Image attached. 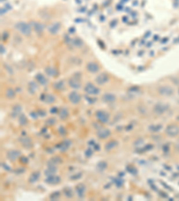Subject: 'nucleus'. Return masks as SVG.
Returning a JSON list of instances; mask_svg holds the SVG:
<instances>
[{"mask_svg": "<svg viewBox=\"0 0 179 201\" xmlns=\"http://www.w3.org/2000/svg\"><path fill=\"white\" fill-rule=\"evenodd\" d=\"M14 28L20 31L22 34H23L24 36H30L32 33V27L29 23L24 22H19L17 23H15Z\"/></svg>", "mask_w": 179, "mask_h": 201, "instance_id": "nucleus-1", "label": "nucleus"}, {"mask_svg": "<svg viewBox=\"0 0 179 201\" xmlns=\"http://www.w3.org/2000/svg\"><path fill=\"white\" fill-rule=\"evenodd\" d=\"M165 132L168 137H171V138H174V137H176L179 134V125L176 124V123H171L168 124L166 129H165Z\"/></svg>", "mask_w": 179, "mask_h": 201, "instance_id": "nucleus-2", "label": "nucleus"}, {"mask_svg": "<svg viewBox=\"0 0 179 201\" xmlns=\"http://www.w3.org/2000/svg\"><path fill=\"white\" fill-rule=\"evenodd\" d=\"M84 92L90 96H95L99 94L100 89L92 83H87L86 86L84 87Z\"/></svg>", "mask_w": 179, "mask_h": 201, "instance_id": "nucleus-3", "label": "nucleus"}, {"mask_svg": "<svg viewBox=\"0 0 179 201\" xmlns=\"http://www.w3.org/2000/svg\"><path fill=\"white\" fill-rule=\"evenodd\" d=\"M158 93L162 95V96H166V97H170L174 94L175 90L171 86H168V85H162L160 87H158Z\"/></svg>", "mask_w": 179, "mask_h": 201, "instance_id": "nucleus-4", "label": "nucleus"}, {"mask_svg": "<svg viewBox=\"0 0 179 201\" xmlns=\"http://www.w3.org/2000/svg\"><path fill=\"white\" fill-rule=\"evenodd\" d=\"M96 118L100 123H108L109 121V114L104 110H98L96 112Z\"/></svg>", "mask_w": 179, "mask_h": 201, "instance_id": "nucleus-5", "label": "nucleus"}, {"mask_svg": "<svg viewBox=\"0 0 179 201\" xmlns=\"http://www.w3.org/2000/svg\"><path fill=\"white\" fill-rule=\"evenodd\" d=\"M18 140H19V142L21 143V145L23 146V147L25 148V149H32V146H33L32 139L28 136H22L18 139Z\"/></svg>", "mask_w": 179, "mask_h": 201, "instance_id": "nucleus-6", "label": "nucleus"}, {"mask_svg": "<svg viewBox=\"0 0 179 201\" xmlns=\"http://www.w3.org/2000/svg\"><path fill=\"white\" fill-rule=\"evenodd\" d=\"M68 99L72 104L77 105L81 102L82 97L78 92H76V91H72V92H70L68 95Z\"/></svg>", "mask_w": 179, "mask_h": 201, "instance_id": "nucleus-7", "label": "nucleus"}, {"mask_svg": "<svg viewBox=\"0 0 179 201\" xmlns=\"http://www.w3.org/2000/svg\"><path fill=\"white\" fill-rule=\"evenodd\" d=\"M20 156H21V152L16 149H11L6 152V157L8 158V160H10L12 162L17 160L20 157Z\"/></svg>", "mask_w": 179, "mask_h": 201, "instance_id": "nucleus-8", "label": "nucleus"}, {"mask_svg": "<svg viewBox=\"0 0 179 201\" xmlns=\"http://www.w3.org/2000/svg\"><path fill=\"white\" fill-rule=\"evenodd\" d=\"M110 134H111V132L108 129H107V128L100 127L99 129L97 130V136L100 140H105V139L108 138Z\"/></svg>", "mask_w": 179, "mask_h": 201, "instance_id": "nucleus-9", "label": "nucleus"}, {"mask_svg": "<svg viewBox=\"0 0 179 201\" xmlns=\"http://www.w3.org/2000/svg\"><path fill=\"white\" fill-rule=\"evenodd\" d=\"M109 80V77L108 75L106 74V72H102V74H99L96 79H95V81H96V83L98 85H103V84H105L107 83V82Z\"/></svg>", "mask_w": 179, "mask_h": 201, "instance_id": "nucleus-10", "label": "nucleus"}, {"mask_svg": "<svg viewBox=\"0 0 179 201\" xmlns=\"http://www.w3.org/2000/svg\"><path fill=\"white\" fill-rule=\"evenodd\" d=\"M60 181H61V178L58 175H55V174L48 176L47 179L45 180V182H47V183H49V184H51V185L58 184Z\"/></svg>", "mask_w": 179, "mask_h": 201, "instance_id": "nucleus-11", "label": "nucleus"}, {"mask_svg": "<svg viewBox=\"0 0 179 201\" xmlns=\"http://www.w3.org/2000/svg\"><path fill=\"white\" fill-rule=\"evenodd\" d=\"M68 85L70 86V88L73 89H81V81L78 78H70L68 80Z\"/></svg>", "mask_w": 179, "mask_h": 201, "instance_id": "nucleus-12", "label": "nucleus"}, {"mask_svg": "<svg viewBox=\"0 0 179 201\" xmlns=\"http://www.w3.org/2000/svg\"><path fill=\"white\" fill-rule=\"evenodd\" d=\"M167 106H165L163 104H157L153 107V111L156 114L160 115L167 111Z\"/></svg>", "mask_w": 179, "mask_h": 201, "instance_id": "nucleus-13", "label": "nucleus"}, {"mask_svg": "<svg viewBox=\"0 0 179 201\" xmlns=\"http://www.w3.org/2000/svg\"><path fill=\"white\" fill-rule=\"evenodd\" d=\"M102 100H103V102L109 104V103H114L117 100V97L113 93L108 92V93H105L104 95L102 96Z\"/></svg>", "mask_w": 179, "mask_h": 201, "instance_id": "nucleus-14", "label": "nucleus"}, {"mask_svg": "<svg viewBox=\"0 0 179 201\" xmlns=\"http://www.w3.org/2000/svg\"><path fill=\"white\" fill-rule=\"evenodd\" d=\"M87 70L91 72V74H96V72H98L99 71V66L97 63L95 62H90L87 63V66H86Z\"/></svg>", "mask_w": 179, "mask_h": 201, "instance_id": "nucleus-15", "label": "nucleus"}, {"mask_svg": "<svg viewBox=\"0 0 179 201\" xmlns=\"http://www.w3.org/2000/svg\"><path fill=\"white\" fill-rule=\"evenodd\" d=\"M60 28H61V24L60 22H54L52 23L49 28H48V31L51 33V34H56L59 31H60Z\"/></svg>", "mask_w": 179, "mask_h": 201, "instance_id": "nucleus-16", "label": "nucleus"}, {"mask_svg": "<svg viewBox=\"0 0 179 201\" xmlns=\"http://www.w3.org/2000/svg\"><path fill=\"white\" fill-rule=\"evenodd\" d=\"M86 187L84 184H78L75 187V191H76V194L80 198H82L84 197V193H85Z\"/></svg>", "mask_w": 179, "mask_h": 201, "instance_id": "nucleus-17", "label": "nucleus"}, {"mask_svg": "<svg viewBox=\"0 0 179 201\" xmlns=\"http://www.w3.org/2000/svg\"><path fill=\"white\" fill-rule=\"evenodd\" d=\"M22 114V106L20 105H15L14 106L13 109H12V113H11V116L13 118H15V117H19V115H20Z\"/></svg>", "mask_w": 179, "mask_h": 201, "instance_id": "nucleus-18", "label": "nucleus"}, {"mask_svg": "<svg viewBox=\"0 0 179 201\" xmlns=\"http://www.w3.org/2000/svg\"><path fill=\"white\" fill-rule=\"evenodd\" d=\"M63 162L62 158L59 157H52L50 158L48 163H47V164H48V166H58L59 164H61Z\"/></svg>", "mask_w": 179, "mask_h": 201, "instance_id": "nucleus-19", "label": "nucleus"}, {"mask_svg": "<svg viewBox=\"0 0 179 201\" xmlns=\"http://www.w3.org/2000/svg\"><path fill=\"white\" fill-rule=\"evenodd\" d=\"M35 79H36V81L38 82L39 84L40 85H46L47 83H48V79H47L42 74H36L35 76Z\"/></svg>", "mask_w": 179, "mask_h": 201, "instance_id": "nucleus-20", "label": "nucleus"}, {"mask_svg": "<svg viewBox=\"0 0 179 201\" xmlns=\"http://www.w3.org/2000/svg\"><path fill=\"white\" fill-rule=\"evenodd\" d=\"M41 99L47 104H52L56 101V97L51 94H44L41 97Z\"/></svg>", "mask_w": 179, "mask_h": 201, "instance_id": "nucleus-21", "label": "nucleus"}, {"mask_svg": "<svg viewBox=\"0 0 179 201\" xmlns=\"http://www.w3.org/2000/svg\"><path fill=\"white\" fill-rule=\"evenodd\" d=\"M58 115L61 120H65L69 116V111L67 110V107H62L58 112Z\"/></svg>", "mask_w": 179, "mask_h": 201, "instance_id": "nucleus-22", "label": "nucleus"}, {"mask_svg": "<svg viewBox=\"0 0 179 201\" xmlns=\"http://www.w3.org/2000/svg\"><path fill=\"white\" fill-rule=\"evenodd\" d=\"M70 146H71V141L67 140H64L63 142H61L59 145H58V147L59 148L60 151L64 152V151L67 150V149L70 147Z\"/></svg>", "mask_w": 179, "mask_h": 201, "instance_id": "nucleus-23", "label": "nucleus"}, {"mask_svg": "<svg viewBox=\"0 0 179 201\" xmlns=\"http://www.w3.org/2000/svg\"><path fill=\"white\" fill-rule=\"evenodd\" d=\"M118 145V142L117 140H111V141H108V143H106L105 145V149L107 151H110L112 149H114Z\"/></svg>", "mask_w": 179, "mask_h": 201, "instance_id": "nucleus-24", "label": "nucleus"}, {"mask_svg": "<svg viewBox=\"0 0 179 201\" xmlns=\"http://www.w3.org/2000/svg\"><path fill=\"white\" fill-rule=\"evenodd\" d=\"M33 29L38 34L40 35L44 31V25L42 23H40V22H35L34 25H33Z\"/></svg>", "mask_w": 179, "mask_h": 201, "instance_id": "nucleus-25", "label": "nucleus"}, {"mask_svg": "<svg viewBox=\"0 0 179 201\" xmlns=\"http://www.w3.org/2000/svg\"><path fill=\"white\" fill-rule=\"evenodd\" d=\"M45 72H47V74H49V76H52V77H56L58 74V72L51 66H48L47 68H45Z\"/></svg>", "mask_w": 179, "mask_h": 201, "instance_id": "nucleus-26", "label": "nucleus"}, {"mask_svg": "<svg viewBox=\"0 0 179 201\" xmlns=\"http://www.w3.org/2000/svg\"><path fill=\"white\" fill-rule=\"evenodd\" d=\"M37 89H38V84L34 81H30L29 84H28V91L31 94H34Z\"/></svg>", "mask_w": 179, "mask_h": 201, "instance_id": "nucleus-27", "label": "nucleus"}, {"mask_svg": "<svg viewBox=\"0 0 179 201\" xmlns=\"http://www.w3.org/2000/svg\"><path fill=\"white\" fill-rule=\"evenodd\" d=\"M40 172L36 171V172H32V174H31V176L29 177V181L31 182V183H34V182H36L38 180L40 179Z\"/></svg>", "mask_w": 179, "mask_h": 201, "instance_id": "nucleus-28", "label": "nucleus"}, {"mask_svg": "<svg viewBox=\"0 0 179 201\" xmlns=\"http://www.w3.org/2000/svg\"><path fill=\"white\" fill-rule=\"evenodd\" d=\"M5 97H6L8 99H13V98L15 97L16 93H15V91H14L12 88H8V89H6V90H5Z\"/></svg>", "mask_w": 179, "mask_h": 201, "instance_id": "nucleus-29", "label": "nucleus"}, {"mask_svg": "<svg viewBox=\"0 0 179 201\" xmlns=\"http://www.w3.org/2000/svg\"><path fill=\"white\" fill-rule=\"evenodd\" d=\"M56 166H48V169H47V170L45 171V174L48 175V176L53 175V174H55V173H56Z\"/></svg>", "mask_w": 179, "mask_h": 201, "instance_id": "nucleus-30", "label": "nucleus"}, {"mask_svg": "<svg viewBox=\"0 0 179 201\" xmlns=\"http://www.w3.org/2000/svg\"><path fill=\"white\" fill-rule=\"evenodd\" d=\"M53 88L56 90H63L64 89V83L63 80H59L58 82H56L53 85Z\"/></svg>", "mask_w": 179, "mask_h": 201, "instance_id": "nucleus-31", "label": "nucleus"}, {"mask_svg": "<svg viewBox=\"0 0 179 201\" xmlns=\"http://www.w3.org/2000/svg\"><path fill=\"white\" fill-rule=\"evenodd\" d=\"M162 129V125L160 124H157V125H150L149 126V130L150 132H157L158 131H160Z\"/></svg>", "mask_w": 179, "mask_h": 201, "instance_id": "nucleus-32", "label": "nucleus"}, {"mask_svg": "<svg viewBox=\"0 0 179 201\" xmlns=\"http://www.w3.org/2000/svg\"><path fill=\"white\" fill-rule=\"evenodd\" d=\"M18 121H19V123H20L21 125H25V124H27V122H28L27 121V117L23 114H21L20 115H19Z\"/></svg>", "mask_w": 179, "mask_h": 201, "instance_id": "nucleus-33", "label": "nucleus"}, {"mask_svg": "<svg viewBox=\"0 0 179 201\" xmlns=\"http://www.w3.org/2000/svg\"><path fill=\"white\" fill-rule=\"evenodd\" d=\"M73 45L75 46V47H77V48H80V47H82V46L83 45V41L81 39H79V38L74 39L73 40Z\"/></svg>", "mask_w": 179, "mask_h": 201, "instance_id": "nucleus-34", "label": "nucleus"}, {"mask_svg": "<svg viewBox=\"0 0 179 201\" xmlns=\"http://www.w3.org/2000/svg\"><path fill=\"white\" fill-rule=\"evenodd\" d=\"M64 195L67 196V197H68V198H72V197H73V194H72V192H71L70 189H65L64 190Z\"/></svg>", "mask_w": 179, "mask_h": 201, "instance_id": "nucleus-35", "label": "nucleus"}, {"mask_svg": "<svg viewBox=\"0 0 179 201\" xmlns=\"http://www.w3.org/2000/svg\"><path fill=\"white\" fill-rule=\"evenodd\" d=\"M92 154H93V151H92V149H88L85 151V156H86V157H91V156H92Z\"/></svg>", "mask_w": 179, "mask_h": 201, "instance_id": "nucleus-36", "label": "nucleus"}, {"mask_svg": "<svg viewBox=\"0 0 179 201\" xmlns=\"http://www.w3.org/2000/svg\"><path fill=\"white\" fill-rule=\"evenodd\" d=\"M59 197H60V193H59V192H55V193H53V194L50 196V198H51V199H53V198H54V199H58Z\"/></svg>", "mask_w": 179, "mask_h": 201, "instance_id": "nucleus-37", "label": "nucleus"}, {"mask_svg": "<svg viewBox=\"0 0 179 201\" xmlns=\"http://www.w3.org/2000/svg\"><path fill=\"white\" fill-rule=\"evenodd\" d=\"M55 123H56V120L54 119V118H50V119L47 121V124L48 125H53V124H55Z\"/></svg>", "mask_w": 179, "mask_h": 201, "instance_id": "nucleus-38", "label": "nucleus"}, {"mask_svg": "<svg viewBox=\"0 0 179 201\" xmlns=\"http://www.w3.org/2000/svg\"><path fill=\"white\" fill-rule=\"evenodd\" d=\"M124 181H122L121 179H118V181H117V187H121L122 185H123Z\"/></svg>", "mask_w": 179, "mask_h": 201, "instance_id": "nucleus-39", "label": "nucleus"}, {"mask_svg": "<svg viewBox=\"0 0 179 201\" xmlns=\"http://www.w3.org/2000/svg\"><path fill=\"white\" fill-rule=\"evenodd\" d=\"M37 114H39V116H40H40H45V115H46V112L43 111V110H39Z\"/></svg>", "mask_w": 179, "mask_h": 201, "instance_id": "nucleus-40", "label": "nucleus"}, {"mask_svg": "<svg viewBox=\"0 0 179 201\" xmlns=\"http://www.w3.org/2000/svg\"><path fill=\"white\" fill-rule=\"evenodd\" d=\"M58 107H52V108H51V110H50L51 114H56V113H58Z\"/></svg>", "mask_w": 179, "mask_h": 201, "instance_id": "nucleus-41", "label": "nucleus"}, {"mask_svg": "<svg viewBox=\"0 0 179 201\" xmlns=\"http://www.w3.org/2000/svg\"><path fill=\"white\" fill-rule=\"evenodd\" d=\"M59 133H60L61 135H64V134H65V130L64 129L63 127H60V128H59Z\"/></svg>", "mask_w": 179, "mask_h": 201, "instance_id": "nucleus-42", "label": "nucleus"}, {"mask_svg": "<svg viewBox=\"0 0 179 201\" xmlns=\"http://www.w3.org/2000/svg\"><path fill=\"white\" fill-rule=\"evenodd\" d=\"M35 114H36V113H31V116L33 118H37L38 116H39V115H35Z\"/></svg>", "mask_w": 179, "mask_h": 201, "instance_id": "nucleus-43", "label": "nucleus"}, {"mask_svg": "<svg viewBox=\"0 0 179 201\" xmlns=\"http://www.w3.org/2000/svg\"><path fill=\"white\" fill-rule=\"evenodd\" d=\"M5 53V48L3 47V45H1V54L3 55Z\"/></svg>", "mask_w": 179, "mask_h": 201, "instance_id": "nucleus-44", "label": "nucleus"}, {"mask_svg": "<svg viewBox=\"0 0 179 201\" xmlns=\"http://www.w3.org/2000/svg\"><path fill=\"white\" fill-rule=\"evenodd\" d=\"M177 92H178V94H179V88H178V91H177Z\"/></svg>", "mask_w": 179, "mask_h": 201, "instance_id": "nucleus-45", "label": "nucleus"}]
</instances>
